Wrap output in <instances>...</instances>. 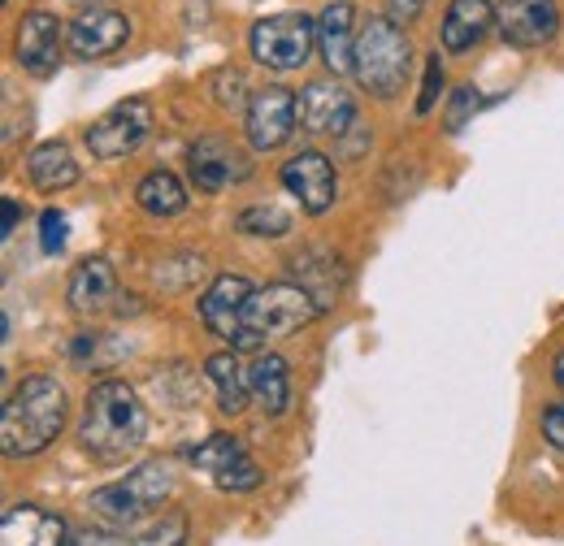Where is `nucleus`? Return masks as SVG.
Instances as JSON below:
<instances>
[{
	"instance_id": "nucleus-32",
	"label": "nucleus",
	"mask_w": 564,
	"mask_h": 546,
	"mask_svg": "<svg viewBox=\"0 0 564 546\" xmlns=\"http://www.w3.org/2000/svg\"><path fill=\"white\" fill-rule=\"evenodd\" d=\"M425 0H387V18L395 22V26H413L417 18H422Z\"/></svg>"
},
{
	"instance_id": "nucleus-1",
	"label": "nucleus",
	"mask_w": 564,
	"mask_h": 546,
	"mask_svg": "<svg viewBox=\"0 0 564 546\" xmlns=\"http://www.w3.org/2000/svg\"><path fill=\"white\" fill-rule=\"evenodd\" d=\"M143 434H148V408L135 395V386L105 378L87 391L83 416H78V447L96 465H122L143 447Z\"/></svg>"
},
{
	"instance_id": "nucleus-30",
	"label": "nucleus",
	"mask_w": 564,
	"mask_h": 546,
	"mask_svg": "<svg viewBox=\"0 0 564 546\" xmlns=\"http://www.w3.org/2000/svg\"><path fill=\"white\" fill-rule=\"evenodd\" d=\"M66 234H70V221H66V212H57V208H44V212H40V248H44L48 256H57V252L66 248Z\"/></svg>"
},
{
	"instance_id": "nucleus-2",
	"label": "nucleus",
	"mask_w": 564,
	"mask_h": 546,
	"mask_svg": "<svg viewBox=\"0 0 564 546\" xmlns=\"http://www.w3.org/2000/svg\"><path fill=\"white\" fill-rule=\"evenodd\" d=\"M70 400L66 386L48 373H31L4 404L0 416V451L9 460H31L40 451H48L57 443V434L66 429Z\"/></svg>"
},
{
	"instance_id": "nucleus-36",
	"label": "nucleus",
	"mask_w": 564,
	"mask_h": 546,
	"mask_svg": "<svg viewBox=\"0 0 564 546\" xmlns=\"http://www.w3.org/2000/svg\"><path fill=\"white\" fill-rule=\"evenodd\" d=\"M70 546H74V543H70Z\"/></svg>"
},
{
	"instance_id": "nucleus-18",
	"label": "nucleus",
	"mask_w": 564,
	"mask_h": 546,
	"mask_svg": "<svg viewBox=\"0 0 564 546\" xmlns=\"http://www.w3.org/2000/svg\"><path fill=\"white\" fill-rule=\"evenodd\" d=\"M118 295V273L105 256H87L78 261V270L70 273V286H66V304H70L78 317H96L113 304Z\"/></svg>"
},
{
	"instance_id": "nucleus-20",
	"label": "nucleus",
	"mask_w": 564,
	"mask_h": 546,
	"mask_svg": "<svg viewBox=\"0 0 564 546\" xmlns=\"http://www.w3.org/2000/svg\"><path fill=\"white\" fill-rule=\"evenodd\" d=\"M248 386H252V400L261 404L265 416H282L291 408V364L274 356V351H261L248 369Z\"/></svg>"
},
{
	"instance_id": "nucleus-33",
	"label": "nucleus",
	"mask_w": 564,
	"mask_h": 546,
	"mask_svg": "<svg viewBox=\"0 0 564 546\" xmlns=\"http://www.w3.org/2000/svg\"><path fill=\"white\" fill-rule=\"evenodd\" d=\"M543 438H547L556 451H564V404H552V408L543 412Z\"/></svg>"
},
{
	"instance_id": "nucleus-35",
	"label": "nucleus",
	"mask_w": 564,
	"mask_h": 546,
	"mask_svg": "<svg viewBox=\"0 0 564 546\" xmlns=\"http://www.w3.org/2000/svg\"><path fill=\"white\" fill-rule=\"evenodd\" d=\"M552 382L564 391V351H556V360H552Z\"/></svg>"
},
{
	"instance_id": "nucleus-26",
	"label": "nucleus",
	"mask_w": 564,
	"mask_h": 546,
	"mask_svg": "<svg viewBox=\"0 0 564 546\" xmlns=\"http://www.w3.org/2000/svg\"><path fill=\"white\" fill-rule=\"evenodd\" d=\"M239 230L252 234V239H282V234L291 230V217H286L282 208H265V205L243 208V212H239Z\"/></svg>"
},
{
	"instance_id": "nucleus-5",
	"label": "nucleus",
	"mask_w": 564,
	"mask_h": 546,
	"mask_svg": "<svg viewBox=\"0 0 564 546\" xmlns=\"http://www.w3.org/2000/svg\"><path fill=\"white\" fill-rule=\"evenodd\" d=\"M409 69H413V44H409L404 26H395L391 18H369L356 35V83L369 96L391 100L404 91Z\"/></svg>"
},
{
	"instance_id": "nucleus-22",
	"label": "nucleus",
	"mask_w": 564,
	"mask_h": 546,
	"mask_svg": "<svg viewBox=\"0 0 564 546\" xmlns=\"http://www.w3.org/2000/svg\"><path fill=\"white\" fill-rule=\"evenodd\" d=\"M205 373H209L213 391H217V408L226 416H239L248 412V400H252V386H248V373L239 364V351H217L205 360Z\"/></svg>"
},
{
	"instance_id": "nucleus-21",
	"label": "nucleus",
	"mask_w": 564,
	"mask_h": 546,
	"mask_svg": "<svg viewBox=\"0 0 564 546\" xmlns=\"http://www.w3.org/2000/svg\"><path fill=\"white\" fill-rule=\"evenodd\" d=\"M26 174L44 196H57V192H70L78 183V161L62 139H48L26 156Z\"/></svg>"
},
{
	"instance_id": "nucleus-15",
	"label": "nucleus",
	"mask_w": 564,
	"mask_h": 546,
	"mask_svg": "<svg viewBox=\"0 0 564 546\" xmlns=\"http://www.w3.org/2000/svg\"><path fill=\"white\" fill-rule=\"evenodd\" d=\"M127 40H131V18L118 13V9H87V13L74 18L70 31H66L70 53L83 57V62L109 57V53H118Z\"/></svg>"
},
{
	"instance_id": "nucleus-9",
	"label": "nucleus",
	"mask_w": 564,
	"mask_h": 546,
	"mask_svg": "<svg viewBox=\"0 0 564 546\" xmlns=\"http://www.w3.org/2000/svg\"><path fill=\"white\" fill-rule=\"evenodd\" d=\"M295 105H300V127H304L308 135L344 139L356 127L352 96H348L335 78H313V83H304V91L295 96Z\"/></svg>"
},
{
	"instance_id": "nucleus-3",
	"label": "nucleus",
	"mask_w": 564,
	"mask_h": 546,
	"mask_svg": "<svg viewBox=\"0 0 564 546\" xmlns=\"http://www.w3.org/2000/svg\"><path fill=\"white\" fill-rule=\"evenodd\" d=\"M170 490H174L170 469L161 460H148V465H135L122 481L100 485L87 499V512L96 516V525L131 534V529H140V525H148L156 516V507L170 499Z\"/></svg>"
},
{
	"instance_id": "nucleus-25",
	"label": "nucleus",
	"mask_w": 564,
	"mask_h": 546,
	"mask_svg": "<svg viewBox=\"0 0 564 546\" xmlns=\"http://www.w3.org/2000/svg\"><path fill=\"white\" fill-rule=\"evenodd\" d=\"M127 546H187V512H156L148 525L127 534Z\"/></svg>"
},
{
	"instance_id": "nucleus-14",
	"label": "nucleus",
	"mask_w": 564,
	"mask_h": 546,
	"mask_svg": "<svg viewBox=\"0 0 564 546\" xmlns=\"http://www.w3.org/2000/svg\"><path fill=\"white\" fill-rule=\"evenodd\" d=\"M252 295H257V286H252L243 273H221V277H213V286L200 295V321L209 326L217 339L235 342L239 326H243V313H248V304H252Z\"/></svg>"
},
{
	"instance_id": "nucleus-16",
	"label": "nucleus",
	"mask_w": 564,
	"mask_h": 546,
	"mask_svg": "<svg viewBox=\"0 0 564 546\" xmlns=\"http://www.w3.org/2000/svg\"><path fill=\"white\" fill-rule=\"evenodd\" d=\"M0 546H70L66 521L40 503H13L0 516Z\"/></svg>"
},
{
	"instance_id": "nucleus-19",
	"label": "nucleus",
	"mask_w": 564,
	"mask_h": 546,
	"mask_svg": "<svg viewBox=\"0 0 564 546\" xmlns=\"http://www.w3.org/2000/svg\"><path fill=\"white\" fill-rule=\"evenodd\" d=\"M495 26L491 0H452L443 13V48L447 53H469L487 40Z\"/></svg>"
},
{
	"instance_id": "nucleus-4",
	"label": "nucleus",
	"mask_w": 564,
	"mask_h": 546,
	"mask_svg": "<svg viewBox=\"0 0 564 546\" xmlns=\"http://www.w3.org/2000/svg\"><path fill=\"white\" fill-rule=\"evenodd\" d=\"M322 313V304L295 286V282H270L252 295L243 326L230 342V351H265V342H279L286 335H300L304 326H313V317Z\"/></svg>"
},
{
	"instance_id": "nucleus-17",
	"label": "nucleus",
	"mask_w": 564,
	"mask_h": 546,
	"mask_svg": "<svg viewBox=\"0 0 564 546\" xmlns=\"http://www.w3.org/2000/svg\"><path fill=\"white\" fill-rule=\"evenodd\" d=\"M356 35H360L356 31V9L348 0H335V4L322 9V18H317V53H322V62L330 69V78L352 74Z\"/></svg>"
},
{
	"instance_id": "nucleus-11",
	"label": "nucleus",
	"mask_w": 564,
	"mask_h": 546,
	"mask_svg": "<svg viewBox=\"0 0 564 546\" xmlns=\"http://www.w3.org/2000/svg\"><path fill=\"white\" fill-rule=\"evenodd\" d=\"M499 35L512 48H543L561 31V4L556 0H499Z\"/></svg>"
},
{
	"instance_id": "nucleus-6",
	"label": "nucleus",
	"mask_w": 564,
	"mask_h": 546,
	"mask_svg": "<svg viewBox=\"0 0 564 546\" xmlns=\"http://www.w3.org/2000/svg\"><path fill=\"white\" fill-rule=\"evenodd\" d=\"M248 48L252 57L265 69H300L313 48H317V22L308 13H274V18H261L248 35Z\"/></svg>"
},
{
	"instance_id": "nucleus-29",
	"label": "nucleus",
	"mask_w": 564,
	"mask_h": 546,
	"mask_svg": "<svg viewBox=\"0 0 564 546\" xmlns=\"http://www.w3.org/2000/svg\"><path fill=\"white\" fill-rule=\"evenodd\" d=\"M482 105H487V100H482V96H478L474 87H460V91H456V96L447 100V113H443V127H447V131L456 135V131H460V127H465V122H469V118H474V113H478Z\"/></svg>"
},
{
	"instance_id": "nucleus-10",
	"label": "nucleus",
	"mask_w": 564,
	"mask_h": 546,
	"mask_svg": "<svg viewBox=\"0 0 564 546\" xmlns=\"http://www.w3.org/2000/svg\"><path fill=\"white\" fill-rule=\"evenodd\" d=\"M295 122H300V105H295V91L286 87H265L252 96L248 105V143L257 152H279L286 139L295 135Z\"/></svg>"
},
{
	"instance_id": "nucleus-12",
	"label": "nucleus",
	"mask_w": 564,
	"mask_h": 546,
	"mask_svg": "<svg viewBox=\"0 0 564 546\" xmlns=\"http://www.w3.org/2000/svg\"><path fill=\"white\" fill-rule=\"evenodd\" d=\"M187 174H192V183L200 187V192H226V187H235V183H243L248 174H252V165H248V156L235 148V143H226V139L217 135H205L192 143V152H187Z\"/></svg>"
},
{
	"instance_id": "nucleus-24",
	"label": "nucleus",
	"mask_w": 564,
	"mask_h": 546,
	"mask_svg": "<svg viewBox=\"0 0 564 546\" xmlns=\"http://www.w3.org/2000/svg\"><path fill=\"white\" fill-rule=\"evenodd\" d=\"M243 456H248V451H243V443H239L235 434H209L200 447L187 451V460H192L200 473H209V478H221V473L235 469Z\"/></svg>"
},
{
	"instance_id": "nucleus-7",
	"label": "nucleus",
	"mask_w": 564,
	"mask_h": 546,
	"mask_svg": "<svg viewBox=\"0 0 564 546\" xmlns=\"http://www.w3.org/2000/svg\"><path fill=\"white\" fill-rule=\"evenodd\" d=\"M148 135H152V105L131 96V100H118L109 113H100L83 139L96 161H122V156L140 152Z\"/></svg>"
},
{
	"instance_id": "nucleus-34",
	"label": "nucleus",
	"mask_w": 564,
	"mask_h": 546,
	"mask_svg": "<svg viewBox=\"0 0 564 546\" xmlns=\"http://www.w3.org/2000/svg\"><path fill=\"white\" fill-rule=\"evenodd\" d=\"M13 226H18V200H9V196H4V217H0V234L9 239V234H13Z\"/></svg>"
},
{
	"instance_id": "nucleus-31",
	"label": "nucleus",
	"mask_w": 564,
	"mask_h": 546,
	"mask_svg": "<svg viewBox=\"0 0 564 546\" xmlns=\"http://www.w3.org/2000/svg\"><path fill=\"white\" fill-rule=\"evenodd\" d=\"M438 91H443V66H438V53H434V57H425V78H422V91H417V113H430V109H434Z\"/></svg>"
},
{
	"instance_id": "nucleus-23",
	"label": "nucleus",
	"mask_w": 564,
	"mask_h": 546,
	"mask_svg": "<svg viewBox=\"0 0 564 546\" xmlns=\"http://www.w3.org/2000/svg\"><path fill=\"white\" fill-rule=\"evenodd\" d=\"M135 205H140L148 217H178V212L187 208V187L178 183V174L152 170V174H143L140 187H135Z\"/></svg>"
},
{
	"instance_id": "nucleus-13",
	"label": "nucleus",
	"mask_w": 564,
	"mask_h": 546,
	"mask_svg": "<svg viewBox=\"0 0 564 546\" xmlns=\"http://www.w3.org/2000/svg\"><path fill=\"white\" fill-rule=\"evenodd\" d=\"M13 53H18V66L26 74L48 78L57 69V57H62V18L53 9H31L18 26Z\"/></svg>"
},
{
	"instance_id": "nucleus-8",
	"label": "nucleus",
	"mask_w": 564,
	"mask_h": 546,
	"mask_svg": "<svg viewBox=\"0 0 564 546\" xmlns=\"http://www.w3.org/2000/svg\"><path fill=\"white\" fill-rule=\"evenodd\" d=\"M279 178H282V187L300 200V208H304L308 217L330 212L335 200H339V174H335V161H330L326 152H313V148L295 152L279 170Z\"/></svg>"
},
{
	"instance_id": "nucleus-27",
	"label": "nucleus",
	"mask_w": 564,
	"mask_h": 546,
	"mask_svg": "<svg viewBox=\"0 0 564 546\" xmlns=\"http://www.w3.org/2000/svg\"><path fill=\"white\" fill-rule=\"evenodd\" d=\"M209 91L217 100V109H230V113L243 109V74L239 69H217L209 78Z\"/></svg>"
},
{
	"instance_id": "nucleus-28",
	"label": "nucleus",
	"mask_w": 564,
	"mask_h": 546,
	"mask_svg": "<svg viewBox=\"0 0 564 546\" xmlns=\"http://www.w3.org/2000/svg\"><path fill=\"white\" fill-rule=\"evenodd\" d=\"M265 481V473H261V465L252 460V456H243L235 469H226L221 478H217V485L226 490V494H248V490H257Z\"/></svg>"
}]
</instances>
